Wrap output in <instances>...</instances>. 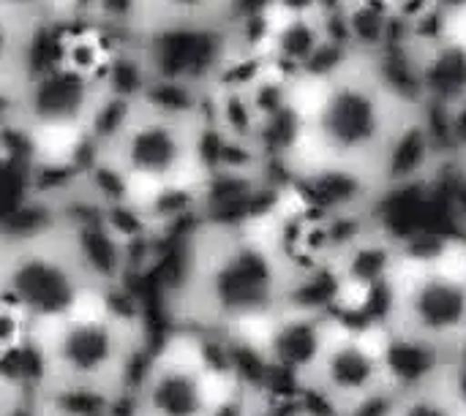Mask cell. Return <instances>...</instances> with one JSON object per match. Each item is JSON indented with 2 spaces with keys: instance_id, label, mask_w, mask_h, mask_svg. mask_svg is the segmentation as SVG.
Instances as JSON below:
<instances>
[{
  "instance_id": "16",
  "label": "cell",
  "mask_w": 466,
  "mask_h": 416,
  "mask_svg": "<svg viewBox=\"0 0 466 416\" xmlns=\"http://www.w3.org/2000/svg\"><path fill=\"white\" fill-rule=\"evenodd\" d=\"M25 403V390L16 379L0 371V416H16Z\"/></svg>"
},
{
  "instance_id": "20",
  "label": "cell",
  "mask_w": 466,
  "mask_h": 416,
  "mask_svg": "<svg viewBox=\"0 0 466 416\" xmlns=\"http://www.w3.org/2000/svg\"><path fill=\"white\" fill-rule=\"evenodd\" d=\"M306 416H309V414H306Z\"/></svg>"
},
{
  "instance_id": "17",
  "label": "cell",
  "mask_w": 466,
  "mask_h": 416,
  "mask_svg": "<svg viewBox=\"0 0 466 416\" xmlns=\"http://www.w3.org/2000/svg\"><path fill=\"white\" fill-rule=\"evenodd\" d=\"M451 139H453V158L466 161V98L451 106Z\"/></svg>"
},
{
  "instance_id": "8",
  "label": "cell",
  "mask_w": 466,
  "mask_h": 416,
  "mask_svg": "<svg viewBox=\"0 0 466 416\" xmlns=\"http://www.w3.org/2000/svg\"><path fill=\"white\" fill-rule=\"evenodd\" d=\"M336 322L311 311L284 308L254 341L270 376L303 387L336 335Z\"/></svg>"
},
{
  "instance_id": "2",
  "label": "cell",
  "mask_w": 466,
  "mask_h": 416,
  "mask_svg": "<svg viewBox=\"0 0 466 416\" xmlns=\"http://www.w3.org/2000/svg\"><path fill=\"white\" fill-rule=\"evenodd\" d=\"M44 390L126 401L145 346L139 322L101 300L35 335Z\"/></svg>"
},
{
  "instance_id": "6",
  "label": "cell",
  "mask_w": 466,
  "mask_h": 416,
  "mask_svg": "<svg viewBox=\"0 0 466 416\" xmlns=\"http://www.w3.org/2000/svg\"><path fill=\"white\" fill-rule=\"evenodd\" d=\"M393 327L461 352L466 346V272L445 259L407 267L396 286Z\"/></svg>"
},
{
  "instance_id": "4",
  "label": "cell",
  "mask_w": 466,
  "mask_h": 416,
  "mask_svg": "<svg viewBox=\"0 0 466 416\" xmlns=\"http://www.w3.org/2000/svg\"><path fill=\"white\" fill-rule=\"evenodd\" d=\"M98 297L57 226L0 240V305L22 316L35 335Z\"/></svg>"
},
{
  "instance_id": "10",
  "label": "cell",
  "mask_w": 466,
  "mask_h": 416,
  "mask_svg": "<svg viewBox=\"0 0 466 416\" xmlns=\"http://www.w3.org/2000/svg\"><path fill=\"white\" fill-rule=\"evenodd\" d=\"M442 163L448 161H442L429 131L423 128L420 117L412 109L404 112L390 128L382 150L374 158L371 174L377 177L380 191L410 188V185L431 183Z\"/></svg>"
},
{
  "instance_id": "5",
  "label": "cell",
  "mask_w": 466,
  "mask_h": 416,
  "mask_svg": "<svg viewBox=\"0 0 466 416\" xmlns=\"http://www.w3.org/2000/svg\"><path fill=\"white\" fill-rule=\"evenodd\" d=\"M221 376L199 349H164L142 365L126 392V416H213Z\"/></svg>"
},
{
  "instance_id": "9",
  "label": "cell",
  "mask_w": 466,
  "mask_h": 416,
  "mask_svg": "<svg viewBox=\"0 0 466 416\" xmlns=\"http://www.w3.org/2000/svg\"><path fill=\"white\" fill-rule=\"evenodd\" d=\"M380 354L388 390L393 395H407L448 384L461 352L440 346L434 341H426L415 332L390 324L380 332Z\"/></svg>"
},
{
  "instance_id": "18",
  "label": "cell",
  "mask_w": 466,
  "mask_h": 416,
  "mask_svg": "<svg viewBox=\"0 0 466 416\" xmlns=\"http://www.w3.org/2000/svg\"><path fill=\"white\" fill-rule=\"evenodd\" d=\"M57 416H117V409H115V406H106V409H90V411H74V414Z\"/></svg>"
},
{
  "instance_id": "12",
  "label": "cell",
  "mask_w": 466,
  "mask_h": 416,
  "mask_svg": "<svg viewBox=\"0 0 466 416\" xmlns=\"http://www.w3.org/2000/svg\"><path fill=\"white\" fill-rule=\"evenodd\" d=\"M420 54V84L423 104L456 106L466 98V46L456 41H442Z\"/></svg>"
},
{
  "instance_id": "14",
  "label": "cell",
  "mask_w": 466,
  "mask_h": 416,
  "mask_svg": "<svg viewBox=\"0 0 466 416\" xmlns=\"http://www.w3.org/2000/svg\"><path fill=\"white\" fill-rule=\"evenodd\" d=\"M388 416H466V409L451 384L396 395Z\"/></svg>"
},
{
  "instance_id": "13",
  "label": "cell",
  "mask_w": 466,
  "mask_h": 416,
  "mask_svg": "<svg viewBox=\"0 0 466 416\" xmlns=\"http://www.w3.org/2000/svg\"><path fill=\"white\" fill-rule=\"evenodd\" d=\"M44 19H30L0 3V87H22L30 63L33 30Z\"/></svg>"
},
{
  "instance_id": "3",
  "label": "cell",
  "mask_w": 466,
  "mask_h": 416,
  "mask_svg": "<svg viewBox=\"0 0 466 416\" xmlns=\"http://www.w3.org/2000/svg\"><path fill=\"white\" fill-rule=\"evenodd\" d=\"M401 114L404 109L382 93L363 60H355L347 71L322 82L306 109L303 144L311 147V155L292 174L325 161L371 169Z\"/></svg>"
},
{
  "instance_id": "15",
  "label": "cell",
  "mask_w": 466,
  "mask_h": 416,
  "mask_svg": "<svg viewBox=\"0 0 466 416\" xmlns=\"http://www.w3.org/2000/svg\"><path fill=\"white\" fill-rule=\"evenodd\" d=\"M27 338H35L33 327L22 316H16L14 311L0 305V357L25 346Z\"/></svg>"
},
{
  "instance_id": "19",
  "label": "cell",
  "mask_w": 466,
  "mask_h": 416,
  "mask_svg": "<svg viewBox=\"0 0 466 416\" xmlns=\"http://www.w3.org/2000/svg\"><path fill=\"white\" fill-rule=\"evenodd\" d=\"M5 125H11V123H3L0 120V155L5 153Z\"/></svg>"
},
{
  "instance_id": "7",
  "label": "cell",
  "mask_w": 466,
  "mask_h": 416,
  "mask_svg": "<svg viewBox=\"0 0 466 416\" xmlns=\"http://www.w3.org/2000/svg\"><path fill=\"white\" fill-rule=\"evenodd\" d=\"M303 387L322 398L336 414L388 392L380 335L336 330L330 346Z\"/></svg>"
},
{
  "instance_id": "11",
  "label": "cell",
  "mask_w": 466,
  "mask_h": 416,
  "mask_svg": "<svg viewBox=\"0 0 466 416\" xmlns=\"http://www.w3.org/2000/svg\"><path fill=\"white\" fill-rule=\"evenodd\" d=\"M333 264L341 281L347 283L350 294H371L396 286L407 272L410 259L404 245L374 223Z\"/></svg>"
},
{
  "instance_id": "1",
  "label": "cell",
  "mask_w": 466,
  "mask_h": 416,
  "mask_svg": "<svg viewBox=\"0 0 466 416\" xmlns=\"http://www.w3.org/2000/svg\"><path fill=\"white\" fill-rule=\"evenodd\" d=\"M295 267L273 234L213 226L191 253L180 308L191 324L224 338H257L289 302Z\"/></svg>"
}]
</instances>
